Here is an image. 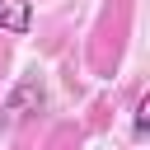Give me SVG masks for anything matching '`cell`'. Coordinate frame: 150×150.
Listing matches in <instances>:
<instances>
[{
	"mask_svg": "<svg viewBox=\"0 0 150 150\" xmlns=\"http://www.w3.org/2000/svg\"><path fill=\"white\" fill-rule=\"evenodd\" d=\"M28 23H33L28 0H0V28L5 33H28Z\"/></svg>",
	"mask_w": 150,
	"mask_h": 150,
	"instance_id": "obj_1",
	"label": "cell"
},
{
	"mask_svg": "<svg viewBox=\"0 0 150 150\" xmlns=\"http://www.w3.org/2000/svg\"><path fill=\"white\" fill-rule=\"evenodd\" d=\"M145 127H150V94L136 103V136H145Z\"/></svg>",
	"mask_w": 150,
	"mask_h": 150,
	"instance_id": "obj_2",
	"label": "cell"
}]
</instances>
